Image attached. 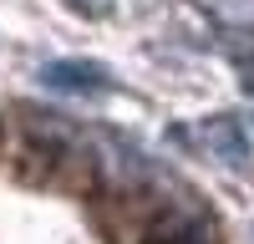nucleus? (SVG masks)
<instances>
[{
    "label": "nucleus",
    "instance_id": "nucleus-3",
    "mask_svg": "<svg viewBox=\"0 0 254 244\" xmlns=\"http://www.w3.org/2000/svg\"><path fill=\"white\" fill-rule=\"evenodd\" d=\"M76 10H87V15H107L112 10V0H71Z\"/></svg>",
    "mask_w": 254,
    "mask_h": 244
},
{
    "label": "nucleus",
    "instance_id": "nucleus-1",
    "mask_svg": "<svg viewBox=\"0 0 254 244\" xmlns=\"http://www.w3.org/2000/svg\"><path fill=\"white\" fill-rule=\"evenodd\" d=\"M173 142H188V148H203L208 158L229 163V168H244V163H249V142H244V132H239V122H234V117H208L203 127H193V132L173 127Z\"/></svg>",
    "mask_w": 254,
    "mask_h": 244
},
{
    "label": "nucleus",
    "instance_id": "nucleus-2",
    "mask_svg": "<svg viewBox=\"0 0 254 244\" xmlns=\"http://www.w3.org/2000/svg\"><path fill=\"white\" fill-rule=\"evenodd\" d=\"M41 81H46L51 92H66V97L112 92V71L97 66V61H46V66H41Z\"/></svg>",
    "mask_w": 254,
    "mask_h": 244
}]
</instances>
